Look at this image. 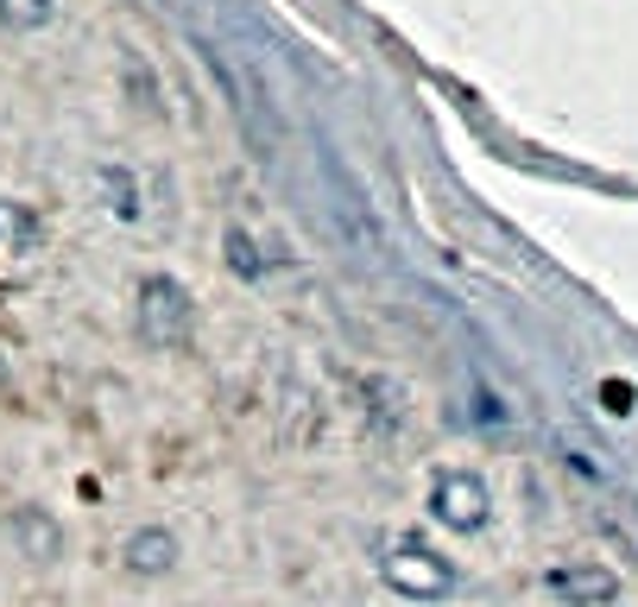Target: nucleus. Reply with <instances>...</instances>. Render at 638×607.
I'll use <instances>...</instances> for the list:
<instances>
[{
	"instance_id": "1",
	"label": "nucleus",
	"mask_w": 638,
	"mask_h": 607,
	"mask_svg": "<svg viewBox=\"0 0 638 607\" xmlns=\"http://www.w3.org/2000/svg\"><path fill=\"white\" fill-rule=\"evenodd\" d=\"M386 582L399 588V595H418V601H436V595H449V569L430 557V550L405 545L386 557Z\"/></svg>"
},
{
	"instance_id": "2",
	"label": "nucleus",
	"mask_w": 638,
	"mask_h": 607,
	"mask_svg": "<svg viewBox=\"0 0 638 607\" xmlns=\"http://www.w3.org/2000/svg\"><path fill=\"white\" fill-rule=\"evenodd\" d=\"M550 588H557L562 601H576V607H600V601H614V595H619L614 569H600V564H588V569H557V576H550Z\"/></svg>"
},
{
	"instance_id": "3",
	"label": "nucleus",
	"mask_w": 638,
	"mask_h": 607,
	"mask_svg": "<svg viewBox=\"0 0 638 607\" xmlns=\"http://www.w3.org/2000/svg\"><path fill=\"white\" fill-rule=\"evenodd\" d=\"M436 512H443L449 526H462V531H474L487 519V493H481V481H468V474H455V481H443L436 488Z\"/></svg>"
},
{
	"instance_id": "4",
	"label": "nucleus",
	"mask_w": 638,
	"mask_h": 607,
	"mask_svg": "<svg viewBox=\"0 0 638 607\" xmlns=\"http://www.w3.org/2000/svg\"><path fill=\"white\" fill-rule=\"evenodd\" d=\"M13 538H20V550L26 557H39V564H51V557H58V526H51V519H45V512H13Z\"/></svg>"
},
{
	"instance_id": "5",
	"label": "nucleus",
	"mask_w": 638,
	"mask_h": 607,
	"mask_svg": "<svg viewBox=\"0 0 638 607\" xmlns=\"http://www.w3.org/2000/svg\"><path fill=\"white\" fill-rule=\"evenodd\" d=\"M127 569H171V538L165 531H139L134 545H127Z\"/></svg>"
},
{
	"instance_id": "6",
	"label": "nucleus",
	"mask_w": 638,
	"mask_h": 607,
	"mask_svg": "<svg viewBox=\"0 0 638 607\" xmlns=\"http://www.w3.org/2000/svg\"><path fill=\"white\" fill-rule=\"evenodd\" d=\"M0 13L13 26H32V20H45V0H0Z\"/></svg>"
}]
</instances>
